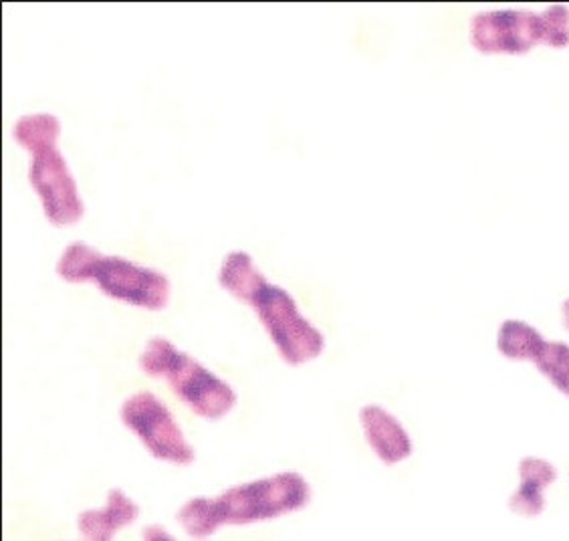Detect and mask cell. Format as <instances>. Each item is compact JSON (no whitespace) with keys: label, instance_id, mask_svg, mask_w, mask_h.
Here are the masks:
<instances>
[{"label":"cell","instance_id":"obj_1","mask_svg":"<svg viewBox=\"0 0 569 541\" xmlns=\"http://www.w3.org/2000/svg\"><path fill=\"white\" fill-rule=\"evenodd\" d=\"M220 288L257 311L279 355L289 365H303L316 360L326 348V338L303 318L297 301L287 289L264 279L252 257L232 251L224 257L219 273Z\"/></svg>","mask_w":569,"mask_h":541},{"label":"cell","instance_id":"obj_2","mask_svg":"<svg viewBox=\"0 0 569 541\" xmlns=\"http://www.w3.org/2000/svg\"><path fill=\"white\" fill-rule=\"evenodd\" d=\"M59 133L61 122L53 113L22 116L12 128L14 142L31 154L29 182L41 199L47 221L56 227H69L83 219L86 207L76 178L57 146Z\"/></svg>","mask_w":569,"mask_h":541},{"label":"cell","instance_id":"obj_3","mask_svg":"<svg viewBox=\"0 0 569 541\" xmlns=\"http://www.w3.org/2000/svg\"><path fill=\"white\" fill-rule=\"evenodd\" d=\"M56 271L71 285L93 281L103 295L142 310L162 311L170 299V279L164 273L120 254L99 253L81 241L67 244Z\"/></svg>","mask_w":569,"mask_h":541},{"label":"cell","instance_id":"obj_4","mask_svg":"<svg viewBox=\"0 0 569 541\" xmlns=\"http://www.w3.org/2000/svg\"><path fill=\"white\" fill-rule=\"evenodd\" d=\"M140 368L150 378L166 380L176 397L202 419H224L237 404V392L222 378L212 374L192 355L180 352L162 335L148 340L140 355Z\"/></svg>","mask_w":569,"mask_h":541},{"label":"cell","instance_id":"obj_5","mask_svg":"<svg viewBox=\"0 0 569 541\" xmlns=\"http://www.w3.org/2000/svg\"><path fill=\"white\" fill-rule=\"evenodd\" d=\"M311 489L299 473L257 479L251 483L230 487L217 501L222 525H249L254 521L273 520L306 508Z\"/></svg>","mask_w":569,"mask_h":541},{"label":"cell","instance_id":"obj_6","mask_svg":"<svg viewBox=\"0 0 569 541\" xmlns=\"http://www.w3.org/2000/svg\"><path fill=\"white\" fill-rule=\"evenodd\" d=\"M121 422L142 441L153 459L172 464H192L197 454L180 431L172 412L152 392H138L120 410Z\"/></svg>","mask_w":569,"mask_h":541},{"label":"cell","instance_id":"obj_7","mask_svg":"<svg viewBox=\"0 0 569 541\" xmlns=\"http://www.w3.org/2000/svg\"><path fill=\"white\" fill-rule=\"evenodd\" d=\"M471 44L482 56H526L536 44H546L543 14L513 9L477 12Z\"/></svg>","mask_w":569,"mask_h":541},{"label":"cell","instance_id":"obj_8","mask_svg":"<svg viewBox=\"0 0 569 541\" xmlns=\"http://www.w3.org/2000/svg\"><path fill=\"white\" fill-rule=\"evenodd\" d=\"M360 422L366 441L382 463H402L412 454L410 434L388 410L368 404L360 410Z\"/></svg>","mask_w":569,"mask_h":541},{"label":"cell","instance_id":"obj_9","mask_svg":"<svg viewBox=\"0 0 569 541\" xmlns=\"http://www.w3.org/2000/svg\"><path fill=\"white\" fill-rule=\"evenodd\" d=\"M558 481V469L541 457L519 461V487L509 499V509L521 518H539L546 509V489Z\"/></svg>","mask_w":569,"mask_h":541},{"label":"cell","instance_id":"obj_10","mask_svg":"<svg viewBox=\"0 0 569 541\" xmlns=\"http://www.w3.org/2000/svg\"><path fill=\"white\" fill-rule=\"evenodd\" d=\"M140 508L121 489H111L106 508L79 513L77 528L83 541H111L118 531L138 520Z\"/></svg>","mask_w":569,"mask_h":541},{"label":"cell","instance_id":"obj_11","mask_svg":"<svg viewBox=\"0 0 569 541\" xmlns=\"http://www.w3.org/2000/svg\"><path fill=\"white\" fill-rule=\"evenodd\" d=\"M546 345V338L533 325L521 320H507L499 328L497 350L507 360L533 362Z\"/></svg>","mask_w":569,"mask_h":541},{"label":"cell","instance_id":"obj_12","mask_svg":"<svg viewBox=\"0 0 569 541\" xmlns=\"http://www.w3.org/2000/svg\"><path fill=\"white\" fill-rule=\"evenodd\" d=\"M178 523L194 540L209 538L214 531L222 528L219 511H217V501L210 498L190 499L178 511Z\"/></svg>","mask_w":569,"mask_h":541},{"label":"cell","instance_id":"obj_13","mask_svg":"<svg viewBox=\"0 0 569 541\" xmlns=\"http://www.w3.org/2000/svg\"><path fill=\"white\" fill-rule=\"evenodd\" d=\"M533 364L563 397L569 398V343L546 340Z\"/></svg>","mask_w":569,"mask_h":541},{"label":"cell","instance_id":"obj_14","mask_svg":"<svg viewBox=\"0 0 569 541\" xmlns=\"http://www.w3.org/2000/svg\"><path fill=\"white\" fill-rule=\"evenodd\" d=\"M546 21V44L553 49L569 47V9L563 4H551L548 11L541 12Z\"/></svg>","mask_w":569,"mask_h":541},{"label":"cell","instance_id":"obj_15","mask_svg":"<svg viewBox=\"0 0 569 541\" xmlns=\"http://www.w3.org/2000/svg\"><path fill=\"white\" fill-rule=\"evenodd\" d=\"M143 541H178L162 525H146L142 531Z\"/></svg>","mask_w":569,"mask_h":541},{"label":"cell","instance_id":"obj_16","mask_svg":"<svg viewBox=\"0 0 569 541\" xmlns=\"http://www.w3.org/2000/svg\"><path fill=\"white\" fill-rule=\"evenodd\" d=\"M561 321H563V328L569 332V299H566L561 305Z\"/></svg>","mask_w":569,"mask_h":541}]
</instances>
